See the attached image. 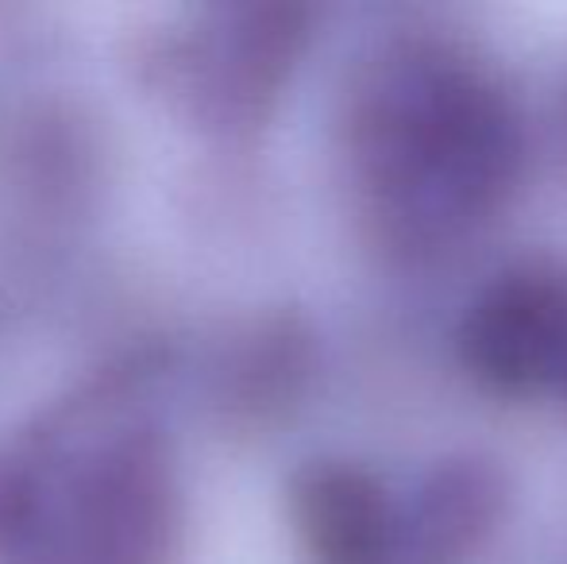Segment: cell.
Listing matches in <instances>:
<instances>
[{
  "instance_id": "6da1fadb",
  "label": "cell",
  "mask_w": 567,
  "mask_h": 564,
  "mask_svg": "<svg viewBox=\"0 0 567 564\" xmlns=\"http://www.w3.org/2000/svg\"><path fill=\"white\" fill-rule=\"evenodd\" d=\"M348 147L382 236L410 252L444 248L486 225L522 166L506 98L436 43L379 54L351 105Z\"/></svg>"
},
{
  "instance_id": "7a4b0ae2",
  "label": "cell",
  "mask_w": 567,
  "mask_h": 564,
  "mask_svg": "<svg viewBox=\"0 0 567 564\" xmlns=\"http://www.w3.org/2000/svg\"><path fill=\"white\" fill-rule=\"evenodd\" d=\"M306 43V8L298 4H228L202 16L178 51L171 78L189 105L213 124H259L278 98Z\"/></svg>"
},
{
  "instance_id": "3957f363",
  "label": "cell",
  "mask_w": 567,
  "mask_h": 564,
  "mask_svg": "<svg viewBox=\"0 0 567 564\" xmlns=\"http://www.w3.org/2000/svg\"><path fill=\"white\" fill-rule=\"evenodd\" d=\"M460 356L494 391H553L567 360V279L537 267L498 275L463 317Z\"/></svg>"
},
{
  "instance_id": "277c9868",
  "label": "cell",
  "mask_w": 567,
  "mask_h": 564,
  "mask_svg": "<svg viewBox=\"0 0 567 564\" xmlns=\"http://www.w3.org/2000/svg\"><path fill=\"white\" fill-rule=\"evenodd\" d=\"M506 514V480L491 460L436 464L410 503L398 506L390 564H471Z\"/></svg>"
},
{
  "instance_id": "5b68a950",
  "label": "cell",
  "mask_w": 567,
  "mask_h": 564,
  "mask_svg": "<svg viewBox=\"0 0 567 564\" xmlns=\"http://www.w3.org/2000/svg\"><path fill=\"white\" fill-rule=\"evenodd\" d=\"M166 468L143 437L101 452L78 480L74 519L82 542L109 564H143L166 530Z\"/></svg>"
},
{
  "instance_id": "8992f818",
  "label": "cell",
  "mask_w": 567,
  "mask_h": 564,
  "mask_svg": "<svg viewBox=\"0 0 567 564\" xmlns=\"http://www.w3.org/2000/svg\"><path fill=\"white\" fill-rule=\"evenodd\" d=\"M290 511L317 564H390L398 506L371 472L317 460L293 475Z\"/></svg>"
},
{
  "instance_id": "52a82bcc",
  "label": "cell",
  "mask_w": 567,
  "mask_h": 564,
  "mask_svg": "<svg viewBox=\"0 0 567 564\" xmlns=\"http://www.w3.org/2000/svg\"><path fill=\"white\" fill-rule=\"evenodd\" d=\"M556 394L564 399V407H567V360H564V368H560V379H556V387H553Z\"/></svg>"
}]
</instances>
